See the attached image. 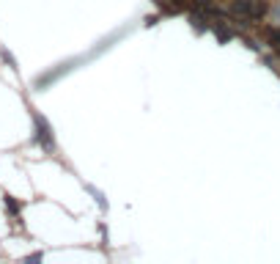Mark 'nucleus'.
Returning <instances> with one entry per match:
<instances>
[{"mask_svg":"<svg viewBox=\"0 0 280 264\" xmlns=\"http://www.w3.org/2000/svg\"><path fill=\"white\" fill-rule=\"evenodd\" d=\"M269 42L275 44V50H280V31H269Z\"/></svg>","mask_w":280,"mask_h":264,"instance_id":"obj_1","label":"nucleus"}]
</instances>
